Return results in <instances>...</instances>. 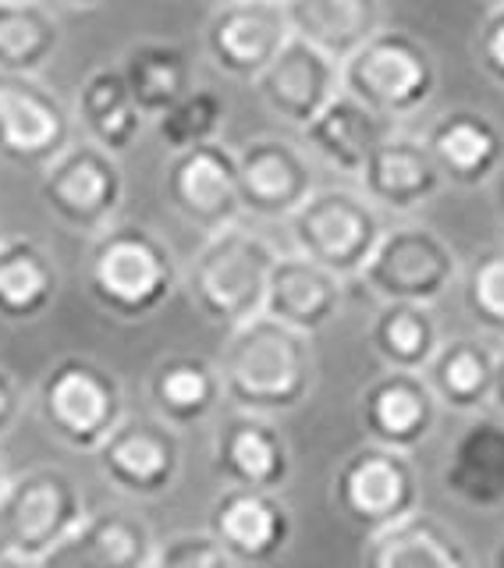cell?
Returning <instances> with one entry per match:
<instances>
[{"label":"cell","instance_id":"cell-14","mask_svg":"<svg viewBox=\"0 0 504 568\" xmlns=\"http://www.w3.org/2000/svg\"><path fill=\"white\" fill-rule=\"evenodd\" d=\"M292 511L270 490L228 487L213 497L206 515V532L221 544L235 565L263 568L274 565L292 544Z\"/></svg>","mask_w":504,"mask_h":568},{"label":"cell","instance_id":"cell-48","mask_svg":"<svg viewBox=\"0 0 504 568\" xmlns=\"http://www.w3.org/2000/svg\"><path fill=\"white\" fill-rule=\"evenodd\" d=\"M483 4H487V8H501V4H504V0H483Z\"/></svg>","mask_w":504,"mask_h":568},{"label":"cell","instance_id":"cell-1","mask_svg":"<svg viewBox=\"0 0 504 568\" xmlns=\"http://www.w3.org/2000/svg\"><path fill=\"white\" fill-rule=\"evenodd\" d=\"M218 373L224 398L239 413L270 419L295 413L310 402L316 384V352L310 334L260 313L249 324L228 331Z\"/></svg>","mask_w":504,"mask_h":568},{"label":"cell","instance_id":"cell-28","mask_svg":"<svg viewBox=\"0 0 504 568\" xmlns=\"http://www.w3.org/2000/svg\"><path fill=\"white\" fill-rule=\"evenodd\" d=\"M363 568H473V558L441 519L416 511L366 540Z\"/></svg>","mask_w":504,"mask_h":568},{"label":"cell","instance_id":"cell-9","mask_svg":"<svg viewBox=\"0 0 504 568\" xmlns=\"http://www.w3.org/2000/svg\"><path fill=\"white\" fill-rule=\"evenodd\" d=\"M40 200L64 227L100 235L103 227H111L124 200L118 156L100 150L97 142H71L53 164L43 168Z\"/></svg>","mask_w":504,"mask_h":568},{"label":"cell","instance_id":"cell-33","mask_svg":"<svg viewBox=\"0 0 504 568\" xmlns=\"http://www.w3.org/2000/svg\"><path fill=\"white\" fill-rule=\"evenodd\" d=\"M121 75L129 93L147 118H160L182 97L192 93V61L174 43H135L121 61Z\"/></svg>","mask_w":504,"mask_h":568},{"label":"cell","instance_id":"cell-42","mask_svg":"<svg viewBox=\"0 0 504 568\" xmlns=\"http://www.w3.org/2000/svg\"><path fill=\"white\" fill-rule=\"evenodd\" d=\"M64 8H79V11H85V8H100L103 0H61Z\"/></svg>","mask_w":504,"mask_h":568},{"label":"cell","instance_id":"cell-21","mask_svg":"<svg viewBox=\"0 0 504 568\" xmlns=\"http://www.w3.org/2000/svg\"><path fill=\"white\" fill-rule=\"evenodd\" d=\"M423 142L444 182L458 189L487 185L504 164V132L494 118L470 111V106L441 114Z\"/></svg>","mask_w":504,"mask_h":568},{"label":"cell","instance_id":"cell-49","mask_svg":"<svg viewBox=\"0 0 504 568\" xmlns=\"http://www.w3.org/2000/svg\"><path fill=\"white\" fill-rule=\"evenodd\" d=\"M501 224H504V192H501Z\"/></svg>","mask_w":504,"mask_h":568},{"label":"cell","instance_id":"cell-39","mask_svg":"<svg viewBox=\"0 0 504 568\" xmlns=\"http://www.w3.org/2000/svg\"><path fill=\"white\" fill-rule=\"evenodd\" d=\"M18 416H22V387H18L14 373L0 363V437L18 423Z\"/></svg>","mask_w":504,"mask_h":568},{"label":"cell","instance_id":"cell-5","mask_svg":"<svg viewBox=\"0 0 504 568\" xmlns=\"http://www.w3.org/2000/svg\"><path fill=\"white\" fill-rule=\"evenodd\" d=\"M341 93L381 118H409L437 93V61L405 29H381L341 64Z\"/></svg>","mask_w":504,"mask_h":568},{"label":"cell","instance_id":"cell-45","mask_svg":"<svg viewBox=\"0 0 504 568\" xmlns=\"http://www.w3.org/2000/svg\"><path fill=\"white\" fill-rule=\"evenodd\" d=\"M0 555H11V550H8V540H4V529H0Z\"/></svg>","mask_w":504,"mask_h":568},{"label":"cell","instance_id":"cell-24","mask_svg":"<svg viewBox=\"0 0 504 568\" xmlns=\"http://www.w3.org/2000/svg\"><path fill=\"white\" fill-rule=\"evenodd\" d=\"M441 484L465 508L494 511L504 505V419L476 416L465 426L444 458Z\"/></svg>","mask_w":504,"mask_h":568},{"label":"cell","instance_id":"cell-6","mask_svg":"<svg viewBox=\"0 0 504 568\" xmlns=\"http://www.w3.org/2000/svg\"><path fill=\"white\" fill-rule=\"evenodd\" d=\"M334 508L363 537H376L420 511V473L405 452L363 444L334 473Z\"/></svg>","mask_w":504,"mask_h":568},{"label":"cell","instance_id":"cell-23","mask_svg":"<svg viewBox=\"0 0 504 568\" xmlns=\"http://www.w3.org/2000/svg\"><path fill=\"white\" fill-rule=\"evenodd\" d=\"M359 182H363V192L373 206L409 213L434 200L444 178L423 139L387 135L366 156L363 171H359Z\"/></svg>","mask_w":504,"mask_h":568},{"label":"cell","instance_id":"cell-35","mask_svg":"<svg viewBox=\"0 0 504 568\" xmlns=\"http://www.w3.org/2000/svg\"><path fill=\"white\" fill-rule=\"evenodd\" d=\"M224 121L228 103L221 100V93L200 85L157 118V135L168 142V150L182 153L192 146H203V142H218Z\"/></svg>","mask_w":504,"mask_h":568},{"label":"cell","instance_id":"cell-38","mask_svg":"<svg viewBox=\"0 0 504 568\" xmlns=\"http://www.w3.org/2000/svg\"><path fill=\"white\" fill-rule=\"evenodd\" d=\"M476 61L494 82L504 85V4L491 8L476 36Z\"/></svg>","mask_w":504,"mask_h":568},{"label":"cell","instance_id":"cell-11","mask_svg":"<svg viewBox=\"0 0 504 568\" xmlns=\"http://www.w3.org/2000/svg\"><path fill=\"white\" fill-rule=\"evenodd\" d=\"M71 146V114L36 79L0 71V156L18 168H47Z\"/></svg>","mask_w":504,"mask_h":568},{"label":"cell","instance_id":"cell-13","mask_svg":"<svg viewBox=\"0 0 504 568\" xmlns=\"http://www.w3.org/2000/svg\"><path fill=\"white\" fill-rule=\"evenodd\" d=\"M164 192L171 210L185 224L206 235L231 227L242 213L239 153H231L224 142H203V146L174 153L168 160Z\"/></svg>","mask_w":504,"mask_h":568},{"label":"cell","instance_id":"cell-16","mask_svg":"<svg viewBox=\"0 0 504 568\" xmlns=\"http://www.w3.org/2000/svg\"><path fill=\"white\" fill-rule=\"evenodd\" d=\"M441 402L423 373L387 369L359 395V426L370 444L394 452H416L437 430Z\"/></svg>","mask_w":504,"mask_h":568},{"label":"cell","instance_id":"cell-41","mask_svg":"<svg viewBox=\"0 0 504 568\" xmlns=\"http://www.w3.org/2000/svg\"><path fill=\"white\" fill-rule=\"evenodd\" d=\"M0 568H36L32 561L18 558V555H0Z\"/></svg>","mask_w":504,"mask_h":568},{"label":"cell","instance_id":"cell-22","mask_svg":"<svg viewBox=\"0 0 504 568\" xmlns=\"http://www.w3.org/2000/svg\"><path fill=\"white\" fill-rule=\"evenodd\" d=\"M341 302H345V288H341L337 274L302 253H288L278 256L274 271H270L263 313L313 337L341 313Z\"/></svg>","mask_w":504,"mask_h":568},{"label":"cell","instance_id":"cell-3","mask_svg":"<svg viewBox=\"0 0 504 568\" xmlns=\"http://www.w3.org/2000/svg\"><path fill=\"white\" fill-rule=\"evenodd\" d=\"M278 248L245 227H221L189 266V295L210 324L235 331L263 313Z\"/></svg>","mask_w":504,"mask_h":568},{"label":"cell","instance_id":"cell-12","mask_svg":"<svg viewBox=\"0 0 504 568\" xmlns=\"http://www.w3.org/2000/svg\"><path fill=\"white\" fill-rule=\"evenodd\" d=\"M97 466L121 494L150 501L182 476V440L160 416H124L97 448Z\"/></svg>","mask_w":504,"mask_h":568},{"label":"cell","instance_id":"cell-36","mask_svg":"<svg viewBox=\"0 0 504 568\" xmlns=\"http://www.w3.org/2000/svg\"><path fill=\"white\" fill-rule=\"evenodd\" d=\"M462 302L476 327L504 337V248L480 253L462 277Z\"/></svg>","mask_w":504,"mask_h":568},{"label":"cell","instance_id":"cell-25","mask_svg":"<svg viewBox=\"0 0 504 568\" xmlns=\"http://www.w3.org/2000/svg\"><path fill=\"white\" fill-rule=\"evenodd\" d=\"M288 26L331 61L345 64L384 26L381 0H284Z\"/></svg>","mask_w":504,"mask_h":568},{"label":"cell","instance_id":"cell-46","mask_svg":"<svg viewBox=\"0 0 504 568\" xmlns=\"http://www.w3.org/2000/svg\"><path fill=\"white\" fill-rule=\"evenodd\" d=\"M218 8H228V4H242V0H213Z\"/></svg>","mask_w":504,"mask_h":568},{"label":"cell","instance_id":"cell-17","mask_svg":"<svg viewBox=\"0 0 504 568\" xmlns=\"http://www.w3.org/2000/svg\"><path fill=\"white\" fill-rule=\"evenodd\" d=\"M210 462L213 473L228 479V487L278 494L292 479L288 437L278 430L274 419L252 413H235L218 426Z\"/></svg>","mask_w":504,"mask_h":568},{"label":"cell","instance_id":"cell-47","mask_svg":"<svg viewBox=\"0 0 504 568\" xmlns=\"http://www.w3.org/2000/svg\"><path fill=\"white\" fill-rule=\"evenodd\" d=\"M0 4H36V0H0Z\"/></svg>","mask_w":504,"mask_h":568},{"label":"cell","instance_id":"cell-34","mask_svg":"<svg viewBox=\"0 0 504 568\" xmlns=\"http://www.w3.org/2000/svg\"><path fill=\"white\" fill-rule=\"evenodd\" d=\"M61 47V26L47 8L0 4V71L36 75Z\"/></svg>","mask_w":504,"mask_h":568},{"label":"cell","instance_id":"cell-37","mask_svg":"<svg viewBox=\"0 0 504 568\" xmlns=\"http://www.w3.org/2000/svg\"><path fill=\"white\" fill-rule=\"evenodd\" d=\"M153 568H235L210 532H182L157 547Z\"/></svg>","mask_w":504,"mask_h":568},{"label":"cell","instance_id":"cell-10","mask_svg":"<svg viewBox=\"0 0 504 568\" xmlns=\"http://www.w3.org/2000/svg\"><path fill=\"white\" fill-rule=\"evenodd\" d=\"M366 288L381 302H434L452 288L458 277V256L437 231L423 224H405L384 231L381 245L373 248L363 266Z\"/></svg>","mask_w":504,"mask_h":568},{"label":"cell","instance_id":"cell-2","mask_svg":"<svg viewBox=\"0 0 504 568\" xmlns=\"http://www.w3.org/2000/svg\"><path fill=\"white\" fill-rule=\"evenodd\" d=\"M178 263L168 242L139 224H111L85 253V288L118 320H147L171 298Z\"/></svg>","mask_w":504,"mask_h":568},{"label":"cell","instance_id":"cell-7","mask_svg":"<svg viewBox=\"0 0 504 568\" xmlns=\"http://www.w3.org/2000/svg\"><path fill=\"white\" fill-rule=\"evenodd\" d=\"M292 239L302 256L327 266L331 274L359 277L370 263L373 248L384 239V224L376 217L366 195L349 189H323L313 192L292 217Z\"/></svg>","mask_w":504,"mask_h":568},{"label":"cell","instance_id":"cell-31","mask_svg":"<svg viewBox=\"0 0 504 568\" xmlns=\"http://www.w3.org/2000/svg\"><path fill=\"white\" fill-rule=\"evenodd\" d=\"M79 121L85 124L89 142L121 156L139 142L147 114L132 100L121 68H97L79 89Z\"/></svg>","mask_w":504,"mask_h":568},{"label":"cell","instance_id":"cell-18","mask_svg":"<svg viewBox=\"0 0 504 568\" xmlns=\"http://www.w3.org/2000/svg\"><path fill=\"white\" fill-rule=\"evenodd\" d=\"M316 192L313 164L284 139H252L239 153L242 210L266 221H288Z\"/></svg>","mask_w":504,"mask_h":568},{"label":"cell","instance_id":"cell-44","mask_svg":"<svg viewBox=\"0 0 504 568\" xmlns=\"http://www.w3.org/2000/svg\"><path fill=\"white\" fill-rule=\"evenodd\" d=\"M8 484H11V476H8V466H4V458H0V497H4Z\"/></svg>","mask_w":504,"mask_h":568},{"label":"cell","instance_id":"cell-40","mask_svg":"<svg viewBox=\"0 0 504 568\" xmlns=\"http://www.w3.org/2000/svg\"><path fill=\"white\" fill-rule=\"evenodd\" d=\"M494 405H497V413L504 416V345H501V352H497V366H494V398H491Z\"/></svg>","mask_w":504,"mask_h":568},{"label":"cell","instance_id":"cell-20","mask_svg":"<svg viewBox=\"0 0 504 568\" xmlns=\"http://www.w3.org/2000/svg\"><path fill=\"white\" fill-rule=\"evenodd\" d=\"M157 544L150 526L132 511H97L36 568H153Z\"/></svg>","mask_w":504,"mask_h":568},{"label":"cell","instance_id":"cell-29","mask_svg":"<svg viewBox=\"0 0 504 568\" xmlns=\"http://www.w3.org/2000/svg\"><path fill=\"white\" fill-rule=\"evenodd\" d=\"M494 366L497 352L480 337H452L441 342L437 355L423 369L430 390L437 395L441 408L473 416L487 408L494 398Z\"/></svg>","mask_w":504,"mask_h":568},{"label":"cell","instance_id":"cell-8","mask_svg":"<svg viewBox=\"0 0 504 568\" xmlns=\"http://www.w3.org/2000/svg\"><path fill=\"white\" fill-rule=\"evenodd\" d=\"M85 523L79 484L53 466H36L11 479L0 497V529L8 550L26 561H40Z\"/></svg>","mask_w":504,"mask_h":568},{"label":"cell","instance_id":"cell-15","mask_svg":"<svg viewBox=\"0 0 504 568\" xmlns=\"http://www.w3.org/2000/svg\"><path fill=\"white\" fill-rule=\"evenodd\" d=\"M292 40L284 0H242L218 8L206 26V53L224 75L256 82Z\"/></svg>","mask_w":504,"mask_h":568},{"label":"cell","instance_id":"cell-43","mask_svg":"<svg viewBox=\"0 0 504 568\" xmlns=\"http://www.w3.org/2000/svg\"><path fill=\"white\" fill-rule=\"evenodd\" d=\"M491 568H504V537L497 540L494 547V555H491Z\"/></svg>","mask_w":504,"mask_h":568},{"label":"cell","instance_id":"cell-27","mask_svg":"<svg viewBox=\"0 0 504 568\" xmlns=\"http://www.w3.org/2000/svg\"><path fill=\"white\" fill-rule=\"evenodd\" d=\"M302 132L313 153H320L331 168L345 174L363 171L366 156L391 135L387 118L370 111L366 103H359L349 93H337Z\"/></svg>","mask_w":504,"mask_h":568},{"label":"cell","instance_id":"cell-19","mask_svg":"<svg viewBox=\"0 0 504 568\" xmlns=\"http://www.w3.org/2000/svg\"><path fill=\"white\" fill-rule=\"evenodd\" d=\"M252 85L270 114L305 129L341 93V64L292 36Z\"/></svg>","mask_w":504,"mask_h":568},{"label":"cell","instance_id":"cell-4","mask_svg":"<svg viewBox=\"0 0 504 568\" xmlns=\"http://www.w3.org/2000/svg\"><path fill=\"white\" fill-rule=\"evenodd\" d=\"M36 408L47 434L68 452L97 455L124 419V390L103 363L89 355H64L43 373L36 387Z\"/></svg>","mask_w":504,"mask_h":568},{"label":"cell","instance_id":"cell-30","mask_svg":"<svg viewBox=\"0 0 504 568\" xmlns=\"http://www.w3.org/2000/svg\"><path fill=\"white\" fill-rule=\"evenodd\" d=\"M61 288L58 263L32 239H0V320L32 324L40 320Z\"/></svg>","mask_w":504,"mask_h":568},{"label":"cell","instance_id":"cell-26","mask_svg":"<svg viewBox=\"0 0 504 568\" xmlns=\"http://www.w3.org/2000/svg\"><path fill=\"white\" fill-rule=\"evenodd\" d=\"M150 405L168 426H195L210 419L224 402V384L213 363L200 355H168L150 373Z\"/></svg>","mask_w":504,"mask_h":568},{"label":"cell","instance_id":"cell-32","mask_svg":"<svg viewBox=\"0 0 504 568\" xmlns=\"http://www.w3.org/2000/svg\"><path fill=\"white\" fill-rule=\"evenodd\" d=\"M370 345L387 369L423 373L441 348V324L420 302H384L370 324Z\"/></svg>","mask_w":504,"mask_h":568}]
</instances>
